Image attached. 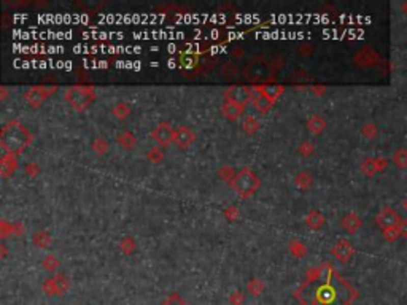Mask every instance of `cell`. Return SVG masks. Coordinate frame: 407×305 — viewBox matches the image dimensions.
Instances as JSON below:
<instances>
[{
  "label": "cell",
  "mask_w": 407,
  "mask_h": 305,
  "mask_svg": "<svg viewBox=\"0 0 407 305\" xmlns=\"http://www.w3.org/2000/svg\"><path fill=\"white\" fill-rule=\"evenodd\" d=\"M304 291V302L309 305H350L357 297V291L328 266Z\"/></svg>",
  "instance_id": "1"
},
{
  "label": "cell",
  "mask_w": 407,
  "mask_h": 305,
  "mask_svg": "<svg viewBox=\"0 0 407 305\" xmlns=\"http://www.w3.org/2000/svg\"><path fill=\"white\" fill-rule=\"evenodd\" d=\"M31 134L22 124H19L18 121H11L2 129L0 145L8 154H18L31 143Z\"/></svg>",
  "instance_id": "2"
},
{
  "label": "cell",
  "mask_w": 407,
  "mask_h": 305,
  "mask_svg": "<svg viewBox=\"0 0 407 305\" xmlns=\"http://www.w3.org/2000/svg\"><path fill=\"white\" fill-rule=\"evenodd\" d=\"M65 99L75 110H85L94 100V89L88 86H73L65 92Z\"/></svg>",
  "instance_id": "3"
},
{
  "label": "cell",
  "mask_w": 407,
  "mask_h": 305,
  "mask_svg": "<svg viewBox=\"0 0 407 305\" xmlns=\"http://www.w3.org/2000/svg\"><path fill=\"white\" fill-rule=\"evenodd\" d=\"M232 188L235 189V192L240 194V196L252 194L258 188V177L248 169H243L242 172H239V174L234 177Z\"/></svg>",
  "instance_id": "4"
},
{
  "label": "cell",
  "mask_w": 407,
  "mask_h": 305,
  "mask_svg": "<svg viewBox=\"0 0 407 305\" xmlns=\"http://www.w3.org/2000/svg\"><path fill=\"white\" fill-rule=\"evenodd\" d=\"M377 224L380 228H382V231H387V229H395V228H399V224H401V216L398 215V211L395 208H391L388 205H385L382 210L378 211V215L375 218Z\"/></svg>",
  "instance_id": "5"
},
{
  "label": "cell",
  "mask_w": 407,
  "mask_h": 305,
  "mask_svg": "<svg viewBox=\"0 0 407 305\" xmlns=\"http://www.w3.org/2000/svg\"><path fill=\"white\" fill-rule=\"evenodd\" d=\"M355 62L363 69H369V67H375V65L380 62V56L375 49H372L369 46H364L357 52Z\"/></svg>",
  "instance_id": "6"
},
{
  "label": "cell",
  "mask_w": 407,
  "mask_h": 305,
  "mask_svg": "<svg viewBox=\"0 0 407 305\" xmlns=\"http://www.w3.org/2000/svg\"><path fill=\"white\" fill-rule=\"evenodd\" d=\"M225 99L228 102L243 105L247 102H252V89H248L245 86H231L225 92Z\"/></svg>",
  "instance_id": "7"
},
{
  "label": "cell",
  "mask_w": 407,
  "mask_h": 305,
  "mask_svg": "<svg viewBox=\"0 0 407 305\" xmlns=\"http://www.w3.org/2000/svg\"><path fill=\"white\" fill-rule=\"evenodd\" d=\"M269 73V64L261 62V59H253L243 69V75L247 79H262Z\"/></svg>",
  "instance_id": "8"
},
{
  "label": "cell",
  "mask_w": 407,
  "mask_h": 305,
  "mask_svg": "<svg viewBox=\"0 0 407 305\" xmlns=\"http://www.w3.org/2000/svg\"><path fill=\"white\" fill-rule=\"evenodd\" d=\"M151 135L153 138L159 143V145H164V147H167V145L170 142H174V135H175V130L172 129V126H170L169 123H159L154 130L151 132Z\"/></svg>",
  "instance_id": "9"
},
{
  "label": "cell",
  "mask_w": 407,
  "mask_h": 305,
  "mask_svg": "<svg viewBox=\"0 0 407 305\" xmlns=\"http://www.w3.org/2000/svg\"><path fill=\"white\" fill-rule=\"evenodd\" d=\"M353 253H355V248H353L351 243L347 242V240H340V242H337L336 246L333 248V255H334V258H336L337 261H340V262H347V261H350L351 256H353Z\"/></svg>",
  "instance_id": "10"
},
{
  "label": "cell",
  "mask_w": 407,
  "mask_h": 305,
  "mask_svg": "<svg viewBox=\"0 0 407 305\" xmlns=\"http://www.w3.org/2000/svg\"><path fill=\"white\" fill-rule=\"evenodd\" d=\"M340 226H342L344 231L348 232V234H357L361 229V226H363V219L357 213L350 211V213H347L342 218V221H340Z\"/></svg>",
  "instance_id": "11"
},
{
  "label": "cell",
  "mask_w": 407,
  "mask_h": 305,
  "mask_svg": "<svg viewBox=\"0 0 407 305\" xmlns=\"http://www.w3.org/2000/svg\"><path fill=\"white\" fill-rule=\"evenodd\" d=\"M174 142L177 143V147H180V148H186V147H189V145L194 142V134H193V130H189L186 126H180V127L175 130Z\"/></svg>",
  "instance_id": "12"
},
{
  "label": "cell",
  "mask_w": 407,
  "mask_h": 305,
  "mask_svg": "<svg viewBox=\"0 0 407 305\" xmlns=\"http://www.w3.org/2000/svg\"><path fill=\"white\" fill-rule=\"evenodd\" d=\"M223 113H225V116L228 119H231V121H235L242 113H243V105H239V103H234V102H225L223 103Z\"/></svg>",
  "instance_id": "13"
},
{
  "label": "cell",
  "mask_w": 407,
  "mask_h": 305,
  "mask_svg": "<svg viewBox=\"0 0 407 305\" xmlns=\"http://www.w3.org/2000/svg\"><path fill=\"white\" fill-rule=\"evenodd\" d=\"M24 97H25V100H28L31 105H38V103H42L45 94L42 92L40 88H32V89L28 91V94H25Z\"/></svg>",
  "instance_id": "14"
},
{
  "label": "cell",
  "mask_w": 407,
  "mask_h": 305,
  "mask_svg": "<svg viewBox=\"0 0 407 305\" xmlns=\"http://www.w3.org/2000/svg\"><path fill=\"white\" fill-rule=\"evenodd\" d=\"M393 162L398 169H407V148H399L393 154Z\"/></svg>",
  "instance_id": "15"
},
{
  "label": "cell",
  "mask_w": 407,
  "mask_h": 305,
  "mask_svg": "<svg viewBox=\"0 0 407 305\" xmlns=\"http://www.w3.org/2000/svg\"><path fill=\"white\" fill-rule=\"evenodd\" d=\"M261 92H262V96L264 97H267V99H270L272 102L277 99L282 92H283V86H277V85H272V86H266V88H262L261 89Z\"/></svg>",
  "instance_id": "16"
},
{
  "label": "cell",
  "mask_w": 407,
  "mask_h": 305,
  "mask_svg": "<svg viewBox=\"0 0 407 305\" xmlns=\"http://www.w3.org/2000/svg\"><path fill=\"white\" fill-rule=\"evenodd\" d=\"M378 134V129L374 123H367L361 127V135L367 140H371V138H375Z\"/></svg>",
  "instance_id": "17"
},
{
  "label": "cell",
  "mask_w": 407,
  "mask_h": 305,
  "mask_svg": "<svg viewBox=\"0 0 407 305\" xmlns=\"http://www.w3.org/2000/svg\"><path fill=\"white\" fill-rule=\"evenodd\" d=\"M324 127H326V123L320 116H313L309 121V129L313 132V134H320V132H323Z\"/></svg>",
  "instance_id": "18"
},
{
  "label": "cell",
  "mask_w": 407,
  "mask_h": 305,
  "mask_svg": "<svg viewBox=\"0 0 407 305\" xmlns=\"http://www.w3.org/2000/svg\"><path fill=\"white\" fill-rule=\"evenodd\" d=\"M272 100L270 99H267V97H264V96H261V97H258L255 102H253V105L256 107V110H259L261 113H266L270 107H272Z\"/></svg>",
  "instance_id": "19"
},
{
  "label": "cell",
  "mask_w": 407,
  "mask_h": 305,
  "mask_svg": "<svg viewBox=\"0 0 407 305\" xmlns=\"http://www.w3.org/2000/svg\"><path fill=\"white\" fill-rule=\"evenodd\" d=\"M361 170L364 172L367 177H372V175L378 174L377 167H375V159H366V161L361 164Z\"/></svg>",
  "instance_id": "20"
},
{
  "label": "cell",
  "mask_w": 407,
  "mask_h": 305,
  "mask_svg": "<svg viewBox=\"0 0 407 305\" xmlns=\"http://www.w3.org/2000/svg\"><path fill=\"white\" fill-rule=\"evenodd\" d=\"M259 127V123H258V119L255 116H247L245 118V121H243V129L245 132H248V134H253V132H256Z\"/></svg>",
  "instance_id": "21"
},
{
  "label": "cell",
  "mask_w": 407,
  "mask_h": 305,
  "mask_svg": "<svg viewBox=\"0 0 407 305\" xmlns=\"http://www.w3.org/2000/svg\"><path fill=\"white\" fill-rule=\"evenodd\" d=\"M120 143L123 145L124 148H130L135 143V138H134L132 134H130V132H124V134L120 137Z\"/></svg>",
  "instance_id": "22"
},
{
  "label": "cell",
  "mask_w": 407,
  "mask_h": 305,
  "mask_svg": "<svg viewBox=\"0 0 407 305\" xmlns=\"http://www.w3.org/2000/svg\"><path fill=\"white\" fill-rule=\"evenodd\" d=\"M399 237H401V234H399V229L398 228L384 231V238H385L387 242H395L396 238H399Z\"/></svg>",
  "instance_id": "23"
},
{
  "label": "cell",
  "mask_w": 407,
  "mask_h": 305,
  "mask_svg": "<svg viewBox=\"0 0 407 305\" xmlns=\"http://www.w3.org/2000/svg\"><path fill=\"white\" fill-rule=\"evenodd\" d=\"M388 165V161L385 157H375V167H377V172H384Z\"/></svg>",
  "instance_id": "24"
},
{
  "label": "cell",
  "mask_w": 407,
  "mask_h": 305,
  "mask_svg": "<svg viewBox=\"0 0 407 305\" xmlns=\"http://www.w3.org/2000/svg\"><path fill=\"white\" fill-rule=\"evenodd\" d=\"M399 234H401V237H407V219H402L401 221V224H399Z\"/></svg>",
  "instance_id": "25"
},
{
  "label": "cell",
  "mask_w": 407,
  "mask_h": 305,
  "mask_svg": "<svg viewBox=\"0 0 407 305\" xmlns=\"http://www.w3.org/2000/svg\"><path fill=\"white\" fill-rule=\"evenodd\" d=\"M401 11H402V13H404V15L407 16V0H405V2H404L402 5H401Z\"/></svg>",
  "instance_id": "26"
},
{
  "label": "cell",
  "mask_w": 407,
  "mask_h": 305,
  "mask_svg": "<svg viewBox=\"0 0 407 305\" xmlns=\"http://www.w3.org/2000/svg\"><path fill=\"white\" fill-rule=\"evenodd\" d=\"M405 208H407V202H405Z\"/></svg>",
  "instance_id": "27"
},
{
  "label": "cell",
  "mask_w": 407,
  "mask_h": 305,
  "mask_svg": "<svg viewBox=\"0 0 407 305\" xmlns=\"http://www.w3.org/2000/svg\"><path fill=\"white\" fill-rule=\"evenodd\" d=\"M405 43H407V38H405Z\"/></svg>",
  "instance_id": "28"
}]
</instances>
